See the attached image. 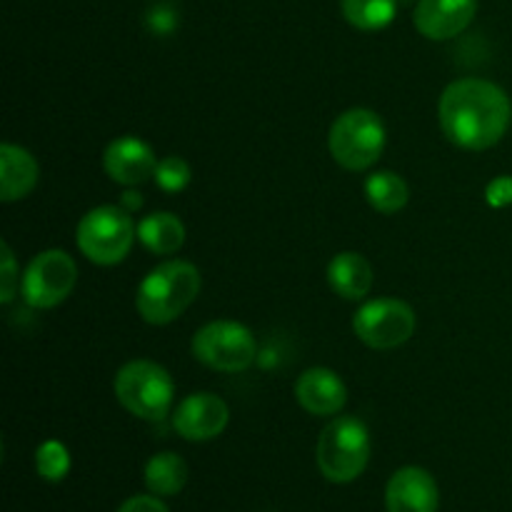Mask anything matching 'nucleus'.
<instances>
[{
  "label": "nucleus",
  "instance_id": "nucleus-1",
  "mask_svg": "<svg viewBox=\"0 0 512 512\" xmlns=\"http://www.w3.org/2000/svg\"><path fill=\"white\" fill-rule=\"evenodd\" d=\"M440 128L463 150H488L503 140L512 103L500 85L483 78H460L440 95Z\"/></svg>",
  "mask_w": 512,
  "mask_h": 512
},
{
  "label": "nucleus",
  "instance_id": "nucleus-2",
  "mask_svg": "<svg viewBox=\"0 0 512 512\" xmlns=\"http://www.w3.org/2000/svg\"><path fill=\"white\" fill-rule=\"evenodd\" d=\"M200 293V270L185 260H165L138 285L135 308L150 325H168L193 305Z\"/></svg>",
  "mask_w": 512,
  "mask_h": 512
},
{
  "label": "nucleus",
  "instance_id": "nucleus-3",
  "mask_svg": "<svg viewBox=\"0 0 512 512\" xmlns=\"http://www.w3.org/2000/svg\"><path fill=\"white\" fill-rule=\"evenodd\" d=\"M318 468L330 483H353L370 460V433L363 420L340 415L318 438Z\"/></svg>",
  "mask_w": 512,
  "mask_h": 512
},
{
  "label": "nucleus",
  "instance_id": "nucleus-4",
  "mask_svg": "<svg viewBox=\"0 0 512 512\" xmlns=\"http://www.w3.org/2000/svg\"><path fill=\"white\" fill-rule=\"evenodd\" d=\"M135 238H138V228L123 205H98L88 210L75 230V243L80 253L95 265L123 263Z\"/></svg>",
  "mask_w": 512,
  "mask_h": 512
},
{
  "label": "nucleus",
  "instance_id": "nucleus-5",
  "mask_svg": "<svg viewBox=\"0 0 512 512\" xmlns=\"http://www.w3.org/2000/svg\"><path fill=\"white\" fill-rule=\"evenodd\" d=\"M115 398L130 415L143 420H163L173 405L175 385L168 370L153 360H133L115 375Z\"/></svg>",
  "mask_w": 512,
  "mask_h": 512
},
{
  "label": "nucleus",
  "instance_id": "nucleus-6",
  "mask_svg": "<svg viewBox=\"0 0 512 512\" xmlns=\"http://www.w3.org/2000/svg\"><path fill=\"white\" fill-rule=\"evenodd\" d=\"M330 155L345 170H368L385 150V125L378 113L368 108H353L338 115L330 128Z\"/></svg>",
  "mask_w": 512,
  "mask_h": 512
},
{
  "label": "nucleus",
  "instance_id": "nucleus-7",
  "mask_svg": "<svg viewBox=\"0 0 512 512\" xmlns=\"http://www.w3.org/2000/svg\"><path fill=\"white\" fill-rule=\"evenodd\" d=\"M193 355L220 373H243L255 363L258 343L245 325L235 320H215L195 333Z\"/></svg>",
  "mask_w": 512,
  "mask_h": 512
},
{
  "label": "nucleus",
  "instance_id": "nucleus-8",
  "mask_svg": "<svg viewBox=\"0 0 512 512\" xmlns=\"http://www.w3.org/2000/svg\"><path fill=\"white\" fill-rule=\"evenodd\" d=\"M78 283L75 260L65 250H45L35 255L23 273L20 293L30 308L48 310L63 303Z\"/></svg>",
  "mask_w": 512,
  "mask_h": 512
},
{
  "label": "nucleus",
  "instance_id": "nucleus-9",
  "mask_svg": "<svg viewBox=\"0 0 512 512\" xmlns=\"http://www.w3.org/2000/svg\"><path fill=\"white\" fill-rule=\"evenodd\" d=\"M353 330L368 348L393 350L413 338L415 313L403 300H370L355 313Z\"/></svg>",
  "mask_w": 512,
  "mask_h": 512
},
{
  "label": "nucleus",
  "instance_id": "nucleus-10",
  "mask_svg": "<svg viewBox=\"0 0 512 512\" xmlns=\"http://www.w3.org/2000/svg\"><path fill=\"white\" fill-rule=\"evenodd\" d=\"M230 420V410L223 398L213 393H193L173 413V428L180 438L190 443H203V440L218 438Z\"/></svg>",
  "mask_w": 512,
  "mask_h": 512
},
{
  "label": "nucleus",
  "instance_id": "nucleus-11",
  "mask_svg": "<svg viewBox=\"0 0 512 512\" xmlns=\"http://www.w3.org/2000/svg\"><path fill=\"white\" fill-rule=\"evenodd\" d=\"M478 13V0H418L413 23L430 40L458 38Z\"/></svg>",
  "mask_w": 512,
  "mask_h": 512
},
{
  "label": "nucleus",
  "instance_id": "nucleus-12",
  "mask_svg": "<svg viewBox=\"0 0 512 512\" xmlns=\"http://www.w3.org/2000/svg\"><path fill=\"white\" fill-rule=\"evenodd\" d=\"M103 168L113 183L140 185L153 178L158 160H155L153 148L148 143L133 138V135H123L105 148Z\"/></svg>",
  "mask_w": 512,
  "mask_h": 512
},
{
  "label": "nucleus",
  "instance_id": "nucleus-13",
  "mask_svg": "<svg viewBox=\"0 0 512 512\" xmlns=\"http://www.w3.org/2000/svg\"><path fill=\"white\" fill-rule=\"evenodd\" d=\"M388 512H438L440 493L433 475L423 468H400L385 490Z\"/></svg>",
  "mask_w": 512,
  "mask_h": 512
},
{
  "label": "nucleus",
  "instance_id": "nucleus-14",
  "mask_svg": "<svg viewBox=\"0 0 512 512\" xmlns=\"http://www.w3.org/2000/svg\"><path fill=\"white\" fill-rule=\"evenodd\" d=\"M295 398L310 415H335L343 410L348 390L338 373L328 368H310L295 383Z\"/></svg>",
  "mask_w": 512,
  "mask_h": 512
},
{
  "label": "nucleus",
  "instance_id": "nucleus-15",
  "mask_svg": "<svg viewBox=\"0 0 512 512\" xmlns=\"http://www.w3.org/2000/svg\"><path fill=\"white\" fill-rule=\"evenodd\" d=\"M38 178V160L28 150L13 143L0 145V200L3 203H15L33 193Z\"/></svg>",
  "mask_w": 512,
  "mask_h": 512
},
{
  "label": "nucleus",
  "instance_id": "nucleus-16",
  "mask_svg": "<svg viewBox=\"0 0 512 512\" xmlns=\"http://www.w3.org/2000/svg\"><path fill=\"white\" fill-rule=\"evenodd\" d=\"M328 283L340 298L363 300L373 288V268L360 253H338L328 265Z\"/></svg>",
  "mask_w": 512,
  "mask_h": 512
},
{
  "label": "nucleus",
  "instance_id": "nucleus-17",
  "mask_svg": "<svg viewBox=\"0 0 512 512\" xmlns=\"http://www.w3.org/2000/svg\"><path fill=\"white\" fill-rule=\"evenodd\" d=\"M138 238L150 253L173 255L185 243V225L173 213L145 215L138 225Z\"/></svg>",
  "mask_w": 512,
  "mask_h": 512
},
{
  "label": "nucleus",
  "instance_id": "nucleus-18",
  "mask_svg": "<svg viewBox=\"0 0 512 512\" xmlns=\"http://www.w3.org/2000/svg\"><path fill=\"white\" fill-rule=\"evenodd\" d=\"M188 483V465L175 453H158L145 465V485L153 495L170 498L178 495Z\"/></svg>",
  "mask_w": 512,
  "mask_h": 512
},
{
  "label": "nucleus",
  "instance_id": "nucleus-19",
  "mask_svg": "<svg viewBox=\"0 0 512 512\" xmlns=\"http://www.w3.org/2000/svg\"><path fill=\"white\" fill-rule=\"evenodd\" d=\"M365 195L368 203L373 205L378 213L393 215L408 205V183L400 178L393 170H380L365 180Z\"/></svg>",
  "mask_w": 512,
  "mask_h": 512
},
{
  "label": "nucleus",
  "instance_id": "nucleus-20",
  "mask_svg": "<svg viewBox=\"0 0 512 512\" xmlns=\"http://www.w3.org/2000/svg\"><path fill=\"white\" fill-rule=\"evenodd\" d=\"M345 20L358 30L388 28L398 13V0H340Z\"/></svg>",
  "mask_w": 512,
  "mask_h": 512
},
{
  "label": "nucleus",
  "instance_id": "nucleus-21",
  "mask_svg": "<svg viewBox=\"0 0 512 512\" xmlns=\"http://www.w3.org/2000/svg\"><path fill=\"white\" fill-rule=\"evenodd\" d=\"M35 470L40 478L50 480V483H60L70 470V453L63 443L58 440H45L38 450H35Z\"/></svg>",
  "mask_w": 512,
  "mask_h": 512
},
{
  "label": "nucleus",
  "instance_id": "nucleus-22",
  "mask_svg": "<svg viewBox=\"0 0 512 512\" xmlns=\"http://www.w3.org/2000/svg\"><path fill=\"white\" fill-rule=\"evenodd\" d=\"M190 165L185 163L180 155H168V158H163L158 163V168H155V185H158L163 193H183L185 188H188L190 183Z\"/></svg>",
  "mask_w": 512,
  "mask_h": 512
},
{
  "label": "nucleus",
  "instance_id": "nucleus-23",
  "mask_svg": "<svg viewBox=\"0 0 512 512\" xmlns=\"http://www.w3.org/2000/svg\"><path fill=\"white\" fill-rule=\"evenodd\" d=\"M3 250V265H0V303H10L15 298V290H18V270H15V258L10 253V245H0Z\"/></svg>",
  "mask_w": 512,
  "mask_h": 512
},
{
  "label": "nucleus",
  "instance_id": "nucleus-24",
  "mask_svg": "<svg viewBox=\"0 0 512 512\" xmlns=\"http://www.w3.org/2000/svg\"><path fill=\"white\" fill-rule=\"evenodd\" d=\"M485 200L490 208H508L512 203V178L510 175H500V178L490 180L485 188Z\"/></svg>",
  "mask_w": 512,
  "mask_h": 512
},
{
  "label": "nucleus",
  "instance_id": "nucleus-25",
  "mask_svg": "<svg viewBox=\"0 0 512 512\" xmlns=\"http://www.w3.org/2000/svg\"><path fill=\"white\" fill-rule=\"evenodd\" d=\"M118 512H168V508H165L158 498H150V495H135V498L125 500Z\"/></svg>",
  "mask_w": 512,
  "mask_h": 512
},
{
  "label": "nucleus",
  "instance_id": "nucleus-26",
  "mask_svg": "<svg viewBox=\"0 0 512 512\" xmlns=\"http://www.w3.org/2000/svg\"><path fill=\"white\" fill-rule=\"evenodd\" d=\"M140 205H143V198H138V193H125L123 195V208L128 210V213L138 210Z\"/></svg>",
  "mask_w": 512,
  "mask_h": 512
}]
</instances>
